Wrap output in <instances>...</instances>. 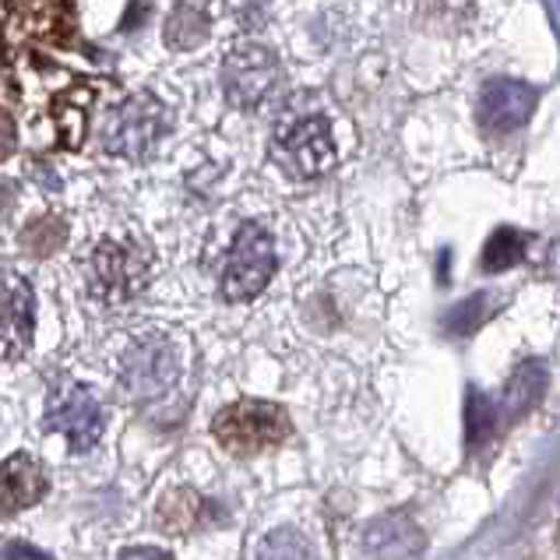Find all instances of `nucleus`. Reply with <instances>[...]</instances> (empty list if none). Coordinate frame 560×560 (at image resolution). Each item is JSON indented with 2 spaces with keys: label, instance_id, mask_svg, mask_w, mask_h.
Here are the masks:
<instances>
[{
  "label": "nucleus",
  "instance_id": "9b49d317",
  "mask_svg": "<svg viewBox=\"0 0 560 560\" xmlns=\"http://www.w3.org/2000/svg\"><path fill=\"white\" fill-rule=\"evenodd\" d=\"M0 14L8 19V25H0V32H8V39H46L54 46H68L78 32V11L74 4H8L0 8Z\"/></svg>",
  "mask_w": 560,
  "mask_h": 560
},
{
  "label": "nucleus",
  "instance_id": "9d476101",
  "mask_svg": "<svg viewBox=\"0 0 560 560\" xmlns=\"http://www.w3.org/2000/svg\"><path fill=\"white\" fill-rule=\"evenodd\" d=\"M36 328V296L19 271H0V357H22Z\"/></svg>",
  "mask_w": 560,
  "mask_h": 560
},
{
  "label": "nucleus",
  "instance_id": "1a4fd4ad",
  "mask_svg": "<svg viewBox=\"0 0 560 560\" xmlns=\"http://www.w3.org/2000/svg\"><path fill=\"white\" fill-rule=\"evenodd\" d=\"M50 427L68 438L71 452H89L103 438V406L85 384H71L50 398Z\"/></svg>",
  "mask_w": 560,
  "mask_h": 560
},
{
  "label": "nucleus",
  "instance_id": "7ed1b4c3",
  "mask_svg": "<svg viewBox=\"0 0 560 560\" xmlns=\"http://www.w3.org/2000/svg\"><path fill=\"white\" fill-rule=\"evenodd\" d=\"M276 244L265 226L258 222H244L233 236L230 261L222 268V300L247 303L268 290L271 276H276Z\"/></svg>",
  "mask_w": 560,
  "mask_h": 560
},
{
  "label": "nucleus",
  "instance_id": "ddd939ff",
  "mask_svg": "<svg viewBox=\"0 0 560 560\" xmlns=\"http://www.w3.org/2000/svg\"><path fill=\"white\" fill-rule=\"evenodd\" d=\"M363 547L374 560H416L427 550V536L409 515H384L366 525Z\"/></svg>",
  "mask_w": 560,
  "mask_h": 560
},
{
  "label": "nucleus",
  "instance_id": "393cba45",
  "mask_svg": "<svg viewBox=\"0 0 560 560\" xmlns=\"http://www.w3.org/2000/svg\"><path fill=\"white\" fill-rule=\"evenodd\" d=\"M14 208V187L11 184H0V219Z\"/></svg>",
  "mask_w": 560,
  "mask_h": 560
},
{
  "label": "nucleus",
  "instance_id": "4be33fe9",
  "mask_svg": "<svg viewBox=\"0 0 560 560\" xmlns=\"http://www.w3.org/2000/svg\"><path fill=\"white\" fill-rule=\"evenodd\" d=\"M14 149H19V127H14V117L11 114H4V109H0V163H4V159H11Z\"/></svg>",
  "mask_w": 560,
  "mask_h": 560
},
{
  "label": "nucleus",
  "instance_id": "f03ea898",
  "mask_svg": "<svg viewBox=\"0 0 560 560\" xmlns=\"http://www.w3.org/2000/svg\"><path fill=\"white\" fill-rule=\"evenodd\" d=\"M215 441L233 455H254L276 447L293 434L290 412L265 398H240V402L215 412L212 420Z\"/></svg>",
  "mask_w": 560,
  "mask_h": 560
},
{
  "label": "nucleus",
  "instance_id": "f8f14e48",
  "mask_svg": "<svg viewBox=\"0 0 560 560\" xmlns=\"http://www.w3.org/2000/svg\"><path fill=\"white\" fill-rule=\"evenodd\" d=\"M50 490V479L36 455L19 452L0 462V518H11L19 511L39 504Z\"/></svg>",
  "mask_w": 560,
  "mask_h": 560
},
{
  "label": "nucleus",
  "instance_id": "0eeeda50",
  "mask_svg": "<svg viewBox=\"0 0 560 560\" xmlns=\"http://www.w3.org/2000/svg\"><path fill=\"white\" fill-rule=\"evenodd\" d=\"M166 127V114L163 106H159L152 95H131L117 114L109 120V131H106V149L114 155H124V159H141L152 141L163 135Z\"/></svg>",
  "mask_w": 560,
  "mask_h": 560
},
{
  "label": "nucleus",
  "instance_id": "6e6552de",
  "mask_svg": "<svg viewBox=\"0 0 560 560\" xmlns=\"http://www.w3.org/2000/svg\"><path fill=\"white\" fill-rule=\"evenodd\" d=\"M539 106V89L515 78H493L479 95V124L490 135H511L529 124Z\"/></svg>",
  "mask_w": 560,
  "mask_h": 560
},
{
  "label": "nucleus",
  "instance_id": "f3484780",
  "mask_svg": "<svg viewBox=\"0 0 560 560\" xmlns=\"http://www.w3.org/2000/svg\"><path fill=\"white\" fill-rule=\"evenodd\" d=\"M525 247H529V236L511 226H501L487 240L479 265H483V271H490V276H498V271H508L511 265H518L525 258Z\"/></svg>",
  "mask_w": 560,
  "mask_h": 560
},
{
  "label": "nucleus",
  "instance_id": "b1692460",
  "mask_svg": "<svg viewBox=\"0 0 560 560\" xmlns=\"http://www.w3.org/2000/svg\"><path fill=\"white\" fill-rule=\"evenodd\" d=\"M117 560H173V557L159 547H127Z\"/></svg>",
  "mask_w": 560,
  "mask_h": 560
},
{
  "label": "nucleus",
  "instance_id": "a211bd4d",
  "mask_svg": "<svg viewBox=\"0 0 560 560\" xmlns=\"http://www.w3.org/2000/svg\"><path fill=\"white\" fill-rule=\"evenodd\" d=\"M68 240V222L60 215H43V219H32L28 226L19 233V244L36 254V258H50L54 250H60V244Z\"/></svg>",
  "mask_w": 560,
  "mask_h": 560
},
{
  "label": "nucleus",
  "instance_id": "412c9836",
  "mask_svg": "<svg viewBox=\"0 0 560 560\" xmlns=\"http://www.w3.org/2000/svg\"><path fill=\"white\" fill-rule=\"evenodd\" d=\"M258 560H314V553L303 536H296L293 529H279L261 542Z\"/></svg>",
  "mask_w": 560,
  "mask_h": 560
},
{
  "label": "nucleus",
  "instance_id": "4468645a",
  "mask_svg": "<svg viewBox=\"0 0 560 560\" xmlns=\"http://www.w3.org/2000/svg\"><path fill=\"white\" fill-rule=\"evenodd\" d=\"M205 511H215V504L198 498L195 490H173L170 498L159 504V529L187 536V533H195L198 525H205Z\"/></svg>",
  "mask_w": 560,
  "mask_h": 560
},
{
  "label": "nucleus",
  "instance_id": "20e7f679",
  "mask_svg": "<svg viewBox=\"0 0 560 560\" xmlns=\"http://www.w3.org/2000/svg\"><path fill=\"white\" fill-rule=\"evenodd\" d=\"M282 82V63L279 57L268 50V46L247 43L236 46V50L222 63V85H226L230 103L240 109H258L276 95Z\"/></svg>",
  "mask_w": 560,
  "mask_h": 560
},
{
  "label": "nucleus",
  "instance_id": "5701e85b",
  "mask_svg": "<svg viewBox=\"0 0 560 560\" xmlns=\"http://www.w3.org/2000/svg\"><path fill=\"white\" fill-rule=\"evenodd\" d=\"M0 560H54V557H46L43 550L28 547V542H8V547L0 550Z\"/></svg>",
  "mask_w": 560,
  "mask_h": 560
},
{
  "label": "nucleus",
  "instance_id": "2eb2a0df",
  "mask_svg": "<svg viewBox=\"0 0 560 560\" xmlns=\"http://www.w3.org/2000/svg\"><path fill=\"white\" fill-rule=\"evenodd\" d=\"M208 39V8L198 4H180L173 8L166 22V46L170 50H195Z\"/></svg>",
  "mask_w": 560,
  "mask_h": 560
},
{
  "label": "nucleus",
  "instance_id": "aec40b11",
  "mask_svg": "<svg viewBox=\"0 0 560 560\" xmlns=\"http://www.w3.org/2000/svg\"><path fill=\"white\" fill-rule=\"evenodd\" d=\"M498 420H501L498 406H493L487 395H479L476 388H469V398H466V438H469V447L487 444V438L493 434Z\"/></svg>",
  "mask_w": 560,
  "mask_h": 560
},
{
  "label": "nucleus",
  "instance_id": "f257e3e1",
  "mask_svg": "<svg viewBox=\"0 0 560 560\" xmlns=\"http://www.w3.org/2000/svg\"><path fill=\"white\" fill-rule=\"evenodd\" d=\"M271 155L279 159V166L296 180H317L331 173L335 159V138L331 124L325 114H290L282 117L271 138Z\"/></svg>",
  "mask_w": 560,
  "mask_h": 560
},
{
  "label": "nucleus",
  "instance_id": "dca6fc26",
  "mask_svg": "<svg viewBox=\"0 0 560 560\" xmlns=\"http://www.w3.org/2000/svg\"><path fill=\"white\" fill-rule=\"evenodd\" d=\"M542 395V366L536 360H525L515 374H511L508 388H504V406H501V420H511V416H518L529 409L536 398Z\"/></svg>",
  "mask_w": 560,
  "mask_h": 560
},
{
  "label": "nucleus",
  "instance_id": "6ab92c4d",
  "mask_svg": "<svg viewBox=\"0 0 560 560\" xmlns=\"http://www.w3.org/2000/svg\"><path fill=\"white\" fill-rule=\"evenodd\" d=\"M490 303H493V296H490V293H472L469 300H462L458 307L444 317L441 328H444L447 335H452V339H469V335H472L479 325H483L490 314H493Z\"/></svg>",
  "mask_w": 560,
  "mask_h": 560
},
{
  "label": "nucleus",
  "instance_id": "423d86ee",
  "mask_svg": "<svg viewBox=\"0 0 560 560\" xmlns=\"http://www.w3.org/2000/svg\"><path fill=\"white\" fill-rule=\"evenodd\" d=\"M145 282H149V268L138 250L114 244V240H103V244L92 250V296L95 300L114 307V303L131 300Z\"/></svg>",
  "mask_w": 560,
  "mask_h": 560
},
{
  "label": "nucleus",
  "instance_id": "39448f33",
  "mask_svg": "<svg viewBox=\"0 0 560 560\" xmlns=\"http://www.w3.org/2000/svg\"><path fill=\"white\" fill-rule=\"evenodd\" d=\"M120 381L124 388L138 398H155L166 395L177 384V353H173L170 339L163 335H141L120 360Z\"/></svg>",
  "mask_w": 560,
  "mask_h": 560
}]
</instances>
